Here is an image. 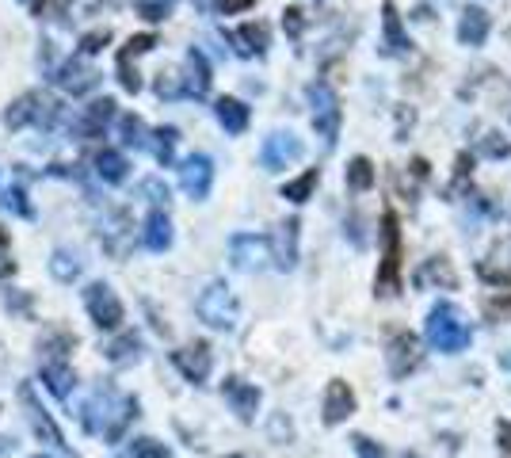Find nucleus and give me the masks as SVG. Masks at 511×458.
Wrapping results in <instances>:
<instances>
[{"label": "nucleus", "instance_id": "obj_1", "mask_svg": "<svg viewBox=\"0 0 511 458\" xmlns=\"http://www.w3.org/2000/svg\"><path fill=\"white\" fill-rule=\"evenodd\" d=\"M138 416V401L134 397H122L119 390L111 386H100L92 397L81 405V424L92 432V435H103L107 443L122 439L126 424Z\"/></svg>", "mask_w": 511, "mask_h": 458}, {"label": "nucleus", "instance_id": "obj_2", "mask_svg": "<svg viewBox=\"0 0 511 458\" xmlns=\"http://www.w3.org/2000/svg\"><path fill=\"white\" fill-rule=\"evenodd\" d=\"M428 344L435 347V352H447V356L466 352V347H469V321L462 317L458 306H450V302L431 306V314H428Z\"/></svg>", "mask_w": 511, "mask_h": 458}, {"label": "nucleus", "instance_id": "obj_3", "mask_svg": "<svg viewBox=\"0 0 511 458\" xmlns=\"http://www.w3.org/2000/svg\"><path fill=\"white\" fill-rule=\"evenodd\" d=\"M58 115H62V103L50 100L46 92H24V96L5 112V126L8 131H24V126H46L50 131V126L58 122Z\"/></svg>", "mask_w": 511, "mask_h": 458}, {"label": "nucleus", "instance_id": "obj_4", "mask_svg": "<svg viewBox=\"0 0 511 458\" xmlns=\"http://www.w3.org/2000/svg\"><path fill=\"white\" fill-rule=\"evenodd\" d=\"M397 287H400V222L393 210H386L381 214V268H378L374 290L386 298V295H397Z\"/></svg>", "mask_w": 511, "mask_h": 458}, {"label": "nucleus", "instance_id": "obj_5", "mask_svg": "<svg viewBox=\"0 0 511 458\" xmlns=\"http://www.w3.org/2000/svg\"><path fill=\"white\" fill-rule=\"evenodd\" d=\"M195 309H198V317H203L210 328H233L236 325V298H233V290L222 283V279H214L203 287V295L195 298Z\"/></svg>", "mask_w": 511, "mask_h": 458}, {"label": "nucleus", "instance_id": "obj_6", "mask_svg": "<svg viewBox=\"0 0 511 458\" xmlns=\"http://www.w3.org/2000/svg\"><path fill=\"white\" fill-rule=\"evenodd\" d=\"M309 103H313V126H317V134L324 138L328 150H333V145H336V131H340V100H336V92L328 88L324 81H317V84H309Z\"/></svg>", "mask_w": 511, "mask_h": 458}, {"label": "nucleus", "instance_id": "obj_7", "mask_svg": "<svg viewBox=\"0 0 511 458\" xmlns=\"http://www.w3.org/2000/svg\"><path fill=\"white\" fill-rule=\"evenodd\" d=\"M84 309L96 328H119L122 325V302L107 283H88L84 287Z\"/></svg>", "mask_w": 511, "mask_h": 458}, {"label": "nucleus", "instance_id": "obj_8", "mask_svg": "<svg viewBox=\"0 0 511 458\" xmlns=\"http://www.w3.org/2000/svg\"><path fill=\"white\" fill-rule=\"evenodd\" d=\"M20 405H24V416H27V424H31V432L43 439V443H50V447H69L65 439H62V428L53 424V416L39 405V397H34V390L27 386H20Z\"/></svg>", "mask_w": 511, "mask_h": 458}, {"label": "nucleus", "instance_id": "obj_9", "mask_svg": "<svg viewBox=\"0 0 511 458\" xmlns=\"http://www.w3.org/2000/svg\"><path fill=\"white\" fill-rule=\"evenodd\" d=\"M302 153H305V145L294 134L275 131V134H267L264 145H260V164L267 172H279V169H286V164H294Z\"/></svg>", "mask_w": 511, "mask_h": 458}, {"label": "nucleus", "instance_id": "obj_10", "mask_svg": "<svg viewBox=\"0 0 511 458\" xmlns=\"http://www.w3.org/2000/svg\"><path fill=\"white\" fill-rule=\"evenodd\" d=\"M172 363H176V371L184 375L188 382H207V378H210V366H214L210 344L195 340V344H188V347H179V352H172Z\"/></svg>", "mask_w": 511, "mask_h": 458}, {"label": "nucleus", "instance_id": "obj_11", "mask_svg": "<svg viewBox=\"0 0 511 458\" xmlns=\"http://www.w3.org/2000/svg\"><path fill=\"white\" fill-rule=\"evenodd\" d=\"M53 81H58L65 92H72V96H84V92H92L100 84V73L84 62V54H77V58H69V62L58 65Z\"/></svg>", "mask_w": 511, "mask_h": 458}, {"label": "nucleus", "instance_id": "obj_12", "mask_svg": "<svg viewBox=\"0 0 511 458\" xmlns=\"http://www.w3.org/2000/svg\"><path fill=\"white\" fill-rule=\"evenodd\" d=\"M210 183H214V164H210L207 153H195L179 164V188H184L191 199H207Z\"/></svg>", "mask_w": 511, "mask_h": 458}, {"label": "nucleus", "instance_id": "obj_13", "mask_svg": "<svg viewBox=\"0 0 511 458\" xmlns=\"http://www.w3.org/2000/svg\"><path fill=\"white\" fill-rule=\"evenodd\" d=\"M229 256H233V264L241 271H256V268H264L271 260V245L264 241V237H256V233H236L229 241Z\"/></svg>", "mask_w": 511, "mask_h": 458}, {"label": "nucleus", "instance_id": "obj_14", "mask_svg": "<svg viewBox=\"0 0 511 458\" xmlns=\"http://www.w3.org/2000/svg\"><path fill=\"white\" fill-rule=\"evenodd\" d=\"M386 363H390V375L393 378H405L409 371H416L419 363V344L412 333H393L386 344Z\"/></svg>", "mask_w": 511, "mask_h": 458}, {"label": "nucleus", "instance_id": "obj_15", "mask_svg": "<svg viewBox=\"0 0 511 458\" xmlns=\"http://www.w3.org/2000/svg\"><path fill=\"white\" fill-rule=\"evenodd\" d=\"M298 218H286V222L275 226V237H271V260H275L279 271H290L298 264Z\"/></svg>", "mask_w": 511, "mask_h": 458}, {"label": "nucleus", "instance_id": "obj_16", "mask_svg": "<svg viewBox=\"0 0 511 458\" xmlns=\"http://www.w3.org/2000/svg\"><path fill=\"white\" fill-rule=\"evenodd\" d=\"M355 413V390L343 378H333L324 386V424H343Z\"/></svg>", "mask_w": 511, "mask_h": 458}, {"label": "nucleus", "instance_id": "obj_17", "mask_svg": "<svg viewBox=\"0 0 511 458\" xmlns=\"http://www.w3.org/2000/svg\"><path fill=\"white\" fill-rule=\"evenodd\" d=\"M179 84H184V96L203 100L210 92V62L203 58V50H188L184 69H179Z\"/></svg>", "mask_w": 511, "mask_h": 458}, {"label": "nucleus", "instance_id": "obj_18", "mask_svg": "<svg viewBox=\"0 0 511 458\" xmlns=\"http://www.w3.org/2000/svg\"><path fill=\"white\" fill-rule=\"evenodd\" d=\"M409 46L412 43H409L405 24H400V15H397V5L386 0V8H381V54H390V58H405Z\"/></svg>", "mask_w": 511, "mask_h": 458}, {"label": "nucleus", "instance_id": "obj_19", "mask_svg": "<svg viewBox=\"0 0 511 458\" xmlns=\"http://www.w3.org/2000/svg\"><path fill=\"white\" fill-rule=\"evenodd\" d=\"M222 394H226V401H229L233 413L241 416V420H252L256 409H260V390H256L252 382H245V378H226L222 382Z\"/></svg>", "mask_w": 511, "mask_h": 458}, {"label": "nucleus", "instance_id": "obj_20", "mask_svg": "<svg viewBox=\"0 0 511 458\" xmlns=\"http://www.w3.org/2000/svg\"><path fill=\"white\" fill-rule=\"evenodd\" d=\"M39 371H43V382H46V390L53 394V397H69L72 394V366H69V359H39Z\"/></svg>", "mask_w": 511, "mask_h": 458}, {"label": "nucleus", "instance_id": "obj_21", "mask_svg": "<svg viewBox=\"0 0 511 458\" xmlns=\"http://www.w3.org/2000/svg\"><path fill=\"white\" fill-rule=\"evenodd\" d=\"M141 245L149 252H164L172 245V222L164 210H149V218H145V226H141Z\"/></svg>", "mask_w": 511, "mask_h": 458}, {"label": "nucleus", "instance_id": "obj_22", "mask_svg": "<svg viewBox=\"0 0 511 458\" xmlns=\"http://www.w3.org/2000/svg\"><path fill=\"white\" fill-rule=\"evenodd\" d=\"M115 119V100L111 96H103V100H92L84 107V119H81V134L84 138H103L107 131V122Z\"/></svg>", "mask_w": 511, "mask_h": 458}, {"label": "nucleus", "instance_id": "obj_23", "mask_svg": "<svg viewBox=\"0 0 511 458\" xmlns=\"http://www.w3.org/2000/svg\"><path fill=\"white\" fill-rule=\"evenodd\" d=\"M488 27H492V20H488L485 8H466L462 20H458V43L462 46H481L488 39Z\"/></svg>", "mask_w": 511, "mask_h": 458}, {"label": "nucleus", "instance_id": "obj_24", "mask_svg": "<svg viewBox=\"0 0 511 458\" xmlns=\"http://www.w3.org/2000/svg\"><path fill=\"white\" fill-rule=\"evenodd\" d=\"M267 39H271L267 24H245V27H236V31H233L236 54H245V58H256V54H267Z\"/></svg>", "mask_w": 511, "mask_h": 458}, {"label": "nucleus", "instance_id": "obj_25", "mask_svg": "<svg viewBox=\"0 0 511 458\" xmlns=\"http://www.w3.org/2000/svg\"><path fill=\"white\" fill-rule=\"evenodd\" d=\"M100 237H103V248L107 252L122 256L126 252V237H130V214H126V210H111V218L103 222Z\"/></svg>", "mask_w": 511, "mask_h": 458}, {"label": "nucleus", "instance_id": "obj_26", "mask_svg": "<svg viewBox=\"0 0 511 458\" xmlns=\"http://www.w3.org/2000/svg\"><path fill=\"white\" fill-rule=\"evenodd\" d=\"M214 115H217V122H222L229 134H241L245 126H248V107H245L241 100H233V96L217 100V103H214Z\"/></svg>", "mask_w": 511, "mask_h": 458}, {"label": "nucleus", "instance_id": "obj_27", "mask_svg": "<svg viewBox=\"0 0 511 458\" xmlns=\"http://www.w3.org/2000/svg\"><path fill=\"white\" fill-rule=\"evenodd\" d=\"M77 347V336L65 328H46L39 340V359H69V352Z\"/></svg>", "mask_w": 511, "mask_h": 458}, {"label": "nucleus", "instance_id": "obj_28", "mask_svg": "<svg viewBox=\"0 0 511 458\" xmlns=\"http://www.w3.org/2000/svg\"><path fill=\"white\" fill-rule=\"evenodd\" d=\"M103 356H107V363H115V366L138 363V356H141V340H138L134 333H122L119 340H111V344L103 347Z\"/></svg>", "mask_w": 511, "mask_h": 458}, {"label": "nucleus", "instance_id": "obj_29", "mask_svg": "<svg viewBox=\"0 0 511 458\" xmlns=\"http://www.w3.org/2000/svg\"><path fill=\"white\" fill-rule=\"evenodd\" d=\"M92 164H96V176L107 180V183H122V180H126V169H130L119 150H100Z\"/></svg>", "mask_w": 511, "mask_h": 458}, {"label": "nucleus", "instance_id": "obj_30", "mask_svg": "<svg viewBox=\"0 0 511 458\" xmlns=\"http://www.w3.org/2000/svg\"><path fill=\"white\" fill-rule=\"evenodd\" d=\"M50 275L58 283H72L81 275V260H77V252H69V248H53L50 256Z\"/></svg>", "mask_w": 511, "mask_h": 458}, {"label": "nucleus", "instance_id": "obj_31", "mask_svg": "<svg viewBox=\"0 0 511 458\" xmlns=\"http://www.w3.org/2000/svg\"><path fill=\"white\" fill-rule=\"evenodd\" d=\"M424 283H439V287H454L458 279H454V271H450V264L447 260H439V256H435V260H428L424 268L416 271V287H424Z\"/></svg>", "mask_w": 511, "mask_h": 458}, {"label": "nucleus", "instance_id": "obj_32", "mask_svg": "<svg viewBox=\"0 0 511 458\" xmlns=\"http://www.w3.org/2000/svg\"><path fill=\"white\" fill-rule=\"evenodd\" d=\"M317 180H321V172H317V169H305L298 180H290L286 188H283V199H290V203H305V199L313 195Z\"/></svg>", "mask_w": 511, "mask_h": 458}, {"label": "nucleus", "instance_id": "obj_33", "mask_svg": "<svg viewBox=\"0 0 511 458\" xmlns=\"http://www.w3.org/2000/svg\"><path fill=\"white\" fill-rule=\"evenodd\" d=\"M149 150H153V157H157L160 164H172V153H176V126H157Z\"/></svg>", "mask_w": 511, "mask_h": 458}, {"label": "nucleus", "instance_id": "obj_34", "mask_svg": "<svg viewBox=\"0 0 511 458\" xmlns=\"http://www.w3.org/2000/svg\"><path fill=\"white\" fill-rule=\"evenodd\" d=\"M348 183H352L355 191H371L374 188V164L367 157H355L348 164Z\"/></svg>", "mask_w": 511, "mask_h": 458}, {"label": "nucleus", "instance_id": "obj_35", "mask_svg": "<svg viewBox=\"0 0 511 458\" xmlns=\"http://www.w3.org/2000/svg\"><path fill=\"white\" fill-rule=\"evenodd\" d=\"M134 8H138L149 24H160V20H169V12L176 8V0H134Z\"/></svg>", "mask_w": 511, "mask_h": 458}, {"label": "nucleus", "instance_id": "obj_36", "mask_svg": "<svg viewBox=\"0 0 511 458\" xmlns=\"http://www.w3.org/2000/svg\"><path fill=\"white\" fill-rule=\"evenodd\" d=\"M126 458H169V447L157 443V439H149V435H141V439H134V443H130Z\"/></svg>", "mask_w": 511, "mask_h": 458}, {"label": "nucleus", "instance_id": "obj_37", "mask_svg": "<svg viewBox=\"0 0 511 458\" xmlns=\"http://www.w3.org/2000/svg\"><path fill=\"white\" fill-rule=\"evenodd\" d=\"M122 134H126V145H134V150H145L149 138H145V122L138 115H122Z\"/></svg>", "mask_w": 511, "mask_h": 458}, {"label": "nucleus", "instance_id": "obj_38", "mask_svg": "<svg viewBox=\"0 0 511 458\" xmlns=\"http://www.w3.org/2000/svg\"><path fill=\"white\" fill-rule=\"evenodd\" d=\"M0 207H5V210H15L20 218H31V214H34L31 203L24 199V188H5V191H0Z\"/></svg>", "mask_w": 511, "mask_h": 458}, {"label": "nucleus", "instance_id": "obj_39", "mask_svg": "<svg viewBox=\"0 0 511 458\" xmlns=\"http://www.w3.org/2000/svg\"><path fill=\"white\" fill-rule=\"evenodd\" d=\"M153 46H157V34H134V39L119 50V58H126V62H130V58H138V54L153 50Z\"/></svg>", "mask_w": 511, "mask_h": 458}, {"label": "nucleus", "instance_id": "obj_40", "mask_svg": "<svg viewBox=\"0 0 511 458\" xmlns=\"http://www.w3.org/2000/svg\"><path fill=\"white\" fill-rule=\"evenodd\" d=\"M107 43H111V31H107V27H96V31H88L84 39H81V54H84V58H88V54L103 50Z\"/></svg>", "mask_w": 511, "mask_h": 458}, {"label": "nucleus", "instance_id": "obj_41", "mask_svg": "<svg viewBox=\"0 0 511 458\" xmlns=\"http://www.w3.org/2000/svg\"><path fill=\"white\" fill-rule=\"evenodd\" d=\"M69 5L72 0H34V15H39V20H53V15L69 12Z\"/></svg>", "mask_w": 511, "mask_h": 458}, {"label": "nucleus", "instance_id": "obj_42", "mask_svg": "<svg viewBox=\"0 0 511 458\" xmlns=\"http://www.w3.org/2000/svg\"><path fill=\"white\" fill-rule=\"evenodd\" d=\"M141 195H149L153 203H157V210H160V203L169 207V199H172V195H169V183H160V180H145V183H141Z\"/></svg>", "mask_w": 511, "mask_h": 458}, {"label": "nucleus", "instance_id": "obj_43", "mask_svg": "<svg viewBox=\"0 0 511 458\" xmlns=\"http://www.w3.org/2000/svg\"><path fill=\"white\" fill-rule=\"evenodd\" d=\"M15 271V260H12V237H8V229H0V279L5 275H12Z\"/></svg>", "mask_w": 511, "mask_h": 458}, {"label": "nucleus", "instance_id": "obj_44", "mask_svg": "<svg viewBox=\"0 0 511 458\" xmlns=\"http://www.w3.org/2000/svg\"><path fill=\"white\" fill-rule=\"evenodd\" d=\"M352 443H355V454H359V458H386V451H381L374 439H367V435H355Z\"/></svg>", "mask_w": 511, "mask_h": 458}, {"label": "nucleus", "instance_id": "obj_45", "mask_svg": "<svg viewBox=\"0 0 511 458\" xmlns=\"http://www.w3.org/2000/svg\"><path fill=\"white\" fill-rule=\"evenodd\" d=\"M481 153H488V157H507V141H504L500 134H488V138L481 141Z\"/></svg>", "mask_w": 511, "mask_h": 458}, {"label": "nucleus", "instance_id": "obj_46", "mask_svg": "<svg viewBox=\"0 0 511 458\" xmlns=\"http://www.w3.org/2000/svg\"><path fill=\"white\" fill-rule=\"evenodd\" d=\"M283 27H286V34H302V27H305L302 12H298V8H286V15H283Z\"/></svg>", "mask_w": 511, "mask_h": 458}, {"label": "nucleus", "instance_id": "obj_47", "mask_svg": "<svg viewBox=\"0 0 511 458\" xmlns=\"http://www.w3.org/2000/svg\"><path fill=\"white\" fill-rule=\"evenodd\" d=\"M497 435H500V447H504V458H511V424H507V420H500V424H497Z\"/></svg>", "mask_w": 511, "mask_h": 458}, {"label": "nucleus", "instance_id": "obj_48", "mask_svg": "<svg viewBox=\"0 0 511 458\" xmlns=\"http://www.w3.org/2000/svg\"><path fill=\"white\" fill-rule=\"evenodd\" d=\"M245 8H252V0H222V12L226 15H236V12H245Z\"/></svg>", "mask_w": 511, "mask_h": 458}, {"label": "nucleus", "instance_id": "obj_49", "mask_svg": "<svg viewBox=\"0 0 511 458\" xmlns=\"http://www.w3.org/2000/svg\"><path fill=\"white\" fill-rule=\"evenodd\" d=\"M39 458H46V454H39Z\"/></svg>", "mask_w": 511, "mask_h": 458}]
</instances>
